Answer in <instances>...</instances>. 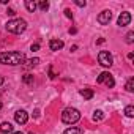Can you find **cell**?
<instances>
[{
	"label": "cell",
	"mask_w": 134,
	"mask_h": 134,
	"mask_svg": "<svg viewBox=\"0 0 134 134\" xmlns=\"http://www.w3.org/2000/svg\"><path fill=\"white\" fill-rule=\"evenodd\" d=\"M129 22H131V14H129V11H123V13H120L118 19H117V24H118L120 27H125V25H128Z\"/></svg>",
	"instance_id": "cell-7"
},
{
	"label": "cell",
	"mask_w": 134,
	"mask_h": 134,
	"mask_svg": "<svg viewBox=\"0 0 134 134\" xmlns=\"http://www.w3.org/2000/svg\"><path fill=\"white\" fill-rule=\"evenodd\" d=\"M38 8L41 11H47L49 10V2H46V0H41V2L38 3Z\"/></svg>",
	"instance_id": "cell-18"
},
{
	"label": "cell",
	"mask_w": 134,
	"mask_h": 134,
	"mask_svg": "<svg viewBox=\"0 0 134 134\" xmlns=\"http://www.w3.org/2000/svg\"><path fill=\"white\" fill-rule=\"evenodd\" d=\"M76 32H77V29H76V27H71V29H70V33H71V35H74Z\"/></svg>",
	"instance_id": "cell-26"
},
{
	"label": "cell",
	"mask_w": 134,
	"mask_h": 134,
	"mask_svg": "<svg viewBox=\"0 0 134 134\" xmlns=\"http://www.w3.org/2000/svg\"><path fill=\"white\" fill-rule=\"evenodd\" d=\"M79 93H81V96H84L85 99H92V98H93V95H95L92 88H82Z\"/></svg>",
	"instance_id": "cell-12"
},
{
	"label": "cell",
	"mask_w": 134,
	"mask_h": 134,
	"mask_svg": "<svg viewBox=\"0 0 134 134\" xmlns=\"http://www.w3.org/2000/svg\"><path fill=\"white\" fill-rule=\"evenodd\" d=\"M38 63H40V58H30V60H25V66H27V68L36 66Z\"/></svg>",
	"instance_id": "cell-15"
},
{
	"label": "cell",
	"mask_w": 134,
	"mask_h": 134,
	"mask_svg": "<svg viewBox=\"0 0 134 134\" xmlns=\"http://www.w3.org/2000/svg\"><path fill=\"white\" fill-rule=\"evenodd\" d=\"M125 88H126V92H134V77L128 79V82H126Z\"/></svg>",
	"instance_id": "cell-16"
},
{
	"label": "cell",
	"mask_w": 134,
	"mask_h": 134,
	"mask_svg": "<svg viewBox=\"0 0 134 134\" xmlns=\"http://www.w3.org/2000/svg\"><path fill=\"white\" fill-rule=\"evenodd\" d=\"M49 77H51V79H54V77H55V74H54V71H52V66L49 68Z\"/></svg>",
	"instance_id": "cell-25"
},
{
	"label": "cell",
	"mask_w": 134,
	"mask_h": 134,
	"mask_svg": "<svg viewBox=\"0 0 134 134\" xmlns=\"http://www.w3.org/2000/svg\"><path fill=\"white\" fill-rule=\"evenodd\" d=\"M96 82H98V84H106L109 88H112V87L115 85V81H114L112 74H110V73H107V71L101 73V74L96 77Z\"/></svg>",
	"instance_id": "cell-5"
},
{
	"label": "cell",
	"mask_w": 134,
	"mask_h": 134,
	"mask_svg": "<svg viewBox=\"0 0 134 134\" xmlns=\"http://www.w3.org/2000/svg\"><path fill=\"white\" fill-rule=\"evenodd\" d=\"M25 8H27L30 13H33V11H36L38 3H36V2H32V0H25Z\"/></svg>",
	"instance_id": "cell-13"
},
{
	"label": "cell",
	"mask_w": 134,
	"mask_h": 134,
	"mask_svg": "<svg viewBox=\"0 0 134 134\" xmlns=\"http://www.w3.org/2000/svg\"><path fill=\"white\" fill-rule=\"evenodd\" d=\"M79 120H81V112L76 107H66V109H63V112H62V121L63 123L73 125V123H76Z\"/></svg>",
	"instance_id": "cell-2"
},
{
	"label": "cell",
	"mask_w": 134,
	"mask_h": 134,
	"mask_svg": "<svg viewBox=\"0 0 134 134\" xmlns=\"http://www.w3.org/2000/svg\"><path fill=\"white\" fill-rule=\"evenodd\" d=\"M25 62V55L22 52H0V63L2 65H22Z\"/></svg>",
	"instance_id": "cell-1"
},
{
	"label": "cell",
	"mask_w": 134,
	"mask_h": 134,
	"mask_svg": "<svg viewBox=\"0 0 134 134\" xmlns=\"http://www.w3.org/2000/svg\"><path fill=\"white\" fill-rule=\"evenodd\" d=\"M7 14H8V16H11V18H13V16H14V14H16V11H14V10H13V8H8V10H7Z\"/></svg>",
	"instance_id": "cell-23"
},
{
	"label": "cell",
	"mask_w": 134,
	"mask_h": 134,
	"mask_svg": "<svg viewBox=\"0 0 134 134\" xmlns=\"http://www.w3.org/2000/svg\"><path fill=\"white\" fill-rule=\"evenodd\" d=\"M11 134H22V132H21V131H13Z\"/></svg>",
	"instance_id": "cell-30"
},
{
	"label": "cell",
	"mask_w": 134,
	"mask_h": 134,
	"mask_svg": "<svg viewBox=\"0 0 134 134\" xmlns=\"http://www.w3.org/2000/svg\"><path fill=\"white\" fill-rule=\"evenodd\" d=\"M0 110H2V101H0Z\"/></svg>",
	"instance_id": "cell-31"
},
{
	"label": "cell",
	"mask_w": 134,
	"mask_h": 134,
	"mask_svg": "<svg viewBox=\"0 0 134 134\" xmlns=\"http://www.w3.org/2000/svg\"><path fill=\"white\" fill-rule=\"evenodd\" d=\"M30 134H35V132H30Z\"/></svg>",
	"instance_id": "cell-32"
},
{
	"label": "cell",
	"mask_w": 134,
	"mask_h": 134,
	"mask_svg": "<svg viewBox=\"0 0 134 134\" xmlns=\"http://www.w3.org/2000/svg\"><path fill=\"white\" fill-rule=\"evenodd\" d=\"M0 132H13V125L8 123V121H3V123H0Z\"/></svg>",
	"instance_id": "cell-10"
},
{
	"label": "cell",
	"mask_w": 134,
	"mask_h": 134,
	"mask_svg": "<svg viewBox=\"0 0 134 134\" xmlns=\"http://www.w3.org/2000/svg\"><path fill=\"white\" fill-rule=\"evenodd\" d=\"M125 115H126L128 118H132V117H134V107H132V106H126V107H125Z\"/></svg>",
	"instance_id": "cell-17"
},
{
	"label": "cell",
	"mask_w": 134,
	"mask_h": 134,
	"mask_svg": "<svg viewBox=\"0 0 134 134\" xmlns=\"http://www.w3.org/2000/svg\"><path fill=\"white\" fill-rule=\"evenodd\" d=\"M63 134H84V129L82 128H77V126H71L68 129H65Z\"/></svg>",
	"instance_id": "cell-11"
},
{
	"label": "cell",
	"mask_w": 134,
	"mask_h": 134,
	"mask_svg": "<svg viewBox=\"0 0 134 134\" xmlns=\"http://www.w3.org/2000/svg\"><path fill=\"white\" fill-rule=\"evenodd\" d=\"M125 41H126L128 44H131V43L134 41V32H128V33H126V40H125Z\"/></svg>",
	"instance_id": "cell-19"
},
{
	"label": "cell",
	"mask_w": 134,
	"mask_h": 134,
	"mask_svg": "<svg viewBox=\"0 0 134 134\" xmlns=\"http://www.w3.org/2000/svg\"><path fill=\"white\" fill-rule=\"evenodd\" d=\"M14 120H16L18 125H25V123L29 121V114H27L25 110H18V112L14 114Z\"/></svg>",
	"instance_id": "cell-8"
},
{
	"label": "cell",
	"mask_w": 134,
	"mask_h": 134,
	"mask_svg": "<svg viewBox=\"0 0 134 134\" xmlns=\"http://www.w3.org/2000/svg\"><path fill=\"white\" fill-rule=\"evenodd\" d=\"M96 43H98V44H103V43H104V38H99V40H98Z\"/></svg>",
	"instance_id": "cell-29"
},
{
	"label": "cell",
	"mask_w": 134,
	"mask_h": 134,
	"mask_svg": "<svg viewBox=\"0 0 134 134\" xmlns=\"http://www.w3.org/2000/svg\"><path fill=\"white\" fill-rule=\"evenodd\" d=\"M3 82H5V79H3L2 76H0V87H2V85H3Z\"/></svg>",
	"instance_id": "cell-28"
},
{
	"label": "cell",
	"mask_w": 134,
	"mask_h": 134,
	"mask_svg": "<svg viewBox=\"0 0 134 134\" xmlns=\"http://www.w3.org/2000/svg\"><path fill=\"white\" fill-rule=\"evenodd\" d=\"M38 49H40V44H38V43H35V44H32V46H30V51H33V52H35V51H38Z\"/></svg>",
	"instance_id": "cell-24"
},
{
	"label": "cell",
	"mask_w": 134,
	"mask_h": 134,
	"mask_svg": "<svg viewBox=\"0 0 134 134\" xmlns=\"http://www.w3.org/2000/svg\"><path fill=\"white\" fill-rule=\"evenodd\" d=\"M104 118V112L103 110H95L93 112V121H101Z\"/></svg>",
	"instance_id": "cell-14"
},
{
	"label": "cell",
	"mask_w": 134,
	"mask_h": 134,
	"mask_svg": "<svg viewBox=\"0 0 134 134\" xmlns=\"http://www.w3.org/2000/svg\"><path fill=\"white\" fill-rule=\"evenodd\" d=\"M25 29H27V22L24 19H21V18L19 19H11V21L7 22V30L10 33L21 35L22 32H25Z\"/></svg>",
	"instance_id": "cell-3"
},
{
	"label": "cell",
	"mask_w": 134,
	"mask_h": 134,
	"mask_svg": "<svg viewBox=\"0 0 134 134\" xmlns=\"http://www.w3.org/2000/svg\"><path fill=\"white\" fill-rule=\"evenodd\" d=\"M22 81H24L25 84H32V82H33V76H32V74H25V76L22 77Z\"/></svg>",
	"instance_id": "cell-20"
},
{
	"label": "cell",
	"mask_w": 134,
	"mask_h": 134,
	"mask_svg": "<svg viewBox=\"0 0 134 134\" xmlns=\"http://www.w3.org/2000/svg\"><path fill=\"white\" fill-rule=\"evenodd\" d=\"M77 7H85L87 5V2H85V0H76V2H74Z\"/></svg>",
	"instance_id": "cell-21"
},
{
	"label": "cell",
	"mask_w": 134,
	"mask_h": 134,
	"mask_svg": "<svg viewBox=\"0 0 134 134\" xmlns=\"http://www.w3.org/2000/svg\"><path fill=\"white\" fill-rule=\"evenodd\" d=\"M33 117H35V118H38V117H40V110H38V109L35 110V114H33Z\"/></svg>",
	"instance_id": "cell-27"
},
{
	"label": "cell",
	"mask_w": 134,
	"mask_h": 134,
	"mask_svg": "<svg viewBox=\"0 0 134 134\" xmlns=\"http://www.w3.org/2000/svg\"><path fill=\"white\" fill-rule=\"evenodd\" d=\"M98 62H99V65L106 66V68H110V66L114 65V58H112L109 51H101L98 54Z\"/></svg>",
	"instance_id": "cell-4"
},
{
	"label": "cell",
	"mask_w": 134,
	"mask_h": 134,
	"mask_svg": "<svg viewBox=\"0 0 134 134\" xmlns=\"http://www.w3.org/2000/svg\"><path fill=\"white\" fill-rule=\"evenodd\" d=\"M63 41L62 40H51L49 41V47H51V51H60V49H63Z\"/></svg>",
	"instance_id": "cell-9"
},
{
	"label": "cell",
	"mask_w": 134,
	"mask_h": 134,
	"mask_svg": "<svg viewBox=\"0 0 134 134\" xmlns=\"http://www.w3.org/2000/svg\"><path fill=\"white\" fill-rule=\"evenodd\" d=\"M65 16L68 18V19H73V13H71V10L66 8V10H65Z\"/></svg>",
	"instance_id": "cell-22"
},
{
	"label": "cell",
	"mask_w": 134,
	"mask_h": 134,
	"mask_svg": "<svg viewBox=\"0 0 134 134\" xmlns=\"http://www.w3.org/2000/svg\"><path fill=\"white\" fill-rule=\"evenodd\" d=\"M110 19H112V11L110 10H104V11H101L98 14V22L101 25H107L110 22Z\"/></svg>",
	"instance_id": "cell-6"
}]
</instances>
